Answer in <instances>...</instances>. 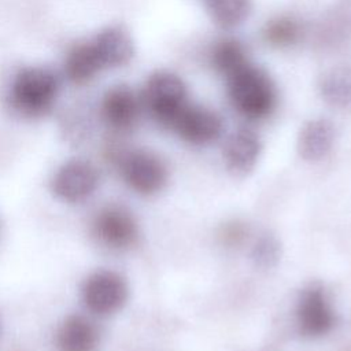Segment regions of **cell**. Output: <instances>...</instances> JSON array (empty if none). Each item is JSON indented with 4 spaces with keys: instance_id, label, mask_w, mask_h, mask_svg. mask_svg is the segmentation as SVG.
Masks as SVG:
<instances>
[{
    "instance_id": "obj_1",
    "label": "cell",
    "mask_w": 351,
    "mask_h": 351,
    "mask_svg": "<svg viewBox=\"0 0 351 351\" xmlns=\"http://www.w3.org/2000/svg\"><path fill=\"white\" fill-rule=\"evenodd\" d=\"M228 95L234 110L248 119L269 117L277 104V89L270 75L250 62L226 77Z\"/></svg>"
},
{
    "instance_id": "obj_2",
    "label": "cell",
    "mask_w": 351,
    "mask_h": 351,
    "mask_svg": "<svg viewBox=\"0 0 351 351\" xmlns=\"http://www.w3.org/2000/svg\"><path fill=\"white\" fill-rule=\"evenodd\" d=\"M59 82L45 67H26L16 75L11 86L12 106L26 117L47 114L56 99Z\"/></svg>"
},
{
    "instance_id": "obj_3",
    "label": "cell",
    "mask_w": 351,
    "mask_h": 351,
    "mask_svg": "<svg viewBox=\"0 0 351 351\" xmlns=\"http://www.w3.org/2000/svg\"><path fill=\"white\" fill-rule=\"evenodd\" d=\"M188 92L181 77L171 71H156L147 80L143 100L152 118L171 128L177 115L188 104Z\"/></svg>"
},
{
    "instance_id": "obj_4",
    "label": "cell",
    "mask_w": 351,
    "mask_h": 351,
    "mask_svg": "<svg viewBox=\"0 0 351 351\" xmlns=\"http://www.w3.org/2000/svg\"><path fill=\"white\" fill-rule=\"evenodd\" d=\"M129 288L126 280L114 270H97L86 277L81 288L85 307L97 315H110L123 307Z\"/></svg>"
},
{
    "instance_id": "obj_5",
    "label": "cell",
    "mask_w": 351,
    "mask_h": 351,
    "mask_svg": "<svg viewBox=\"0 0 351 351\" xmlns=\"http://www.w3.org/2000/svg\"><path fill=\"white\" fill-rule=\"evenodd\" d=\"M99 184L96 167L84 159H70L55 173L51 188L63 202L80 203L93 195Z\"/></svg>"
},
{
    "instance_id": "obj_6",
    "label": "cell",
    "mask_w": 351,
    "mask_h": 351,
    "mask_svg": "<svg viewBox=\"0 0 351 351\" xmlns=\"http://www.w3.org/2000/svg\"><path fill=\"white\" fill-rule=\"evenodd\" d=\"M121 173L125 182L143 195L160 191L167 181V170L160 158L143 149L132 151L122 156Z\"/></svg>"
},
{
    "instance_id": "obj_7",
    "label": "cell",
    "mask_w": 351,
    "mask_h": 351,
    "mask_svg": "<svg viewBox=\"0 0 351 351\" xmlns=\"http://www.w3.org/2000/svg\"><path fill=\"white\" fill-rule=\"evenodd\" d=\"M296 319L300 333L307 337L324 336L333 328L335 313L319 285H311L300 293Z\"/></svg>"
},
{
    "instance_id": "obj_8",
    "label": "cell",
    "mask_w": 351,
    "mask_h": 351,
    "mask_svg": "<svg viewBox=\"0 0 351 351\" xmlns=\"http://www.w3.org/2000/svg\"><path fill=\"white\" fill-rule=\"evenodd\" d=\"M93 232L103 244L117 250L133 245L138 236L133 215L119 206L100 210L93 221Z\"/></svg>"
},
{
    "instance_id": "obj_9",
    "label": "cell",
    "mask_w": 351,
    "mask_h": 351,
    "mask_svg": "<svg viewBox=\"0 0 351 351\" xmlns=\"http://www.w3.org/2000/svg\"><path fill=\"white\" fill-rule=\"evenodd\" d=\"M170 129L186 143L203 145L219 137L222 121L214 111L206 107L186 104L177 115Z\"/></svg>"
},
{
    "instance_id": "obj_10",
    "label": "cell",
    "mask_w": 351,
    "mask_h": 351,
    "mask_svg": "<svg viewBox=\"0 0 351 351\" xmlns=\"http://www.w3.org/2000/svg\"><path fill=\"white\" fill-rule=\"evenodd\" d=\"M262 144L255 132L241 128L233 132L223 147L226 167L234 174L250 173L258 162Z\"/></svg>"
},
{
    "instance_id": "obj_11",
    "label": "cell",
    "mask_w": 351,
    "mask_h": 351,
    "mask_svg": "<svg viewBox=\"0 0 351 351\" xmlns=\"http://www.w3.org/2000/svg\"><path fill=\"white\" fill-rule=\"evenodd\" d=\"M99 341L95 322L80 314L69 315L56 332L58 351H97Z\"/></svg>"
},
{
    "instance_id": "obj_12",
    "label": "cell",
    "mask_w": 351,
    "mask_h": 351,
    "mask_svg": "<svg viewBox=\"0 0 351 351\" xmlns=\"http://www.w3.org/2000/svg\"><path fill=\"white\" fill-rule=\"evenodd\" d=\"M140 103L128 85H117L103 97V117L117 130L130 129L138 117Z\"/></svg>"
},
{
    "instance_id": "obj_13",
    "label": "cell",
    "mask_w": 351,
    "mask_h": 351,
    "mask_svg": "<svg viewBox=\"0 0 351 351\" xmlns=\"http://www.w3.org/2000/svg\"><path fill=\"white\" fill-rule=\"evenodd\" d=\"M101 67H119L133 58L134 47L129 33L119 27L111 26L101 30L92 43Z\"/></svg>"
},
{
    "instance_id": "obj_14",
    "label": "cell",
    "mask_w": 351,
    "mask_h": 351,
    "mask_svg": "<svg viewBox=\"0 0 351 351\" xmlns=\"http://www.w3.org/2000/svg\"><path fill=\"white\" fill-rule=\"evenodd\" d=\"M335 141V128L326 119L308 121L300 130L298 151L304 160H319L328 155Z\"/></svg>"
},
{
    "instance_id": "obj_15",
    "label": "cell",
    "mask_w": 351,
    "mask_h": 351,
    "mask_svg": "<svg viewBox=\"0 0 351 351\" xmlns=\"http://www.w3.org/2000/svg\"><path fill=\"white\" fill-rule=\"evenodd\" d=\"M101 63L92 43L74 47L66 59V74L75 84H84L93 78L100 70Z\"/></svg>"
},
{
    "instance_id": "obj_16",
    "label": "cell",
    "mask_w": 351,
    "mask_h": 351,
    "mask_svg": "<svg viewBox=\"0 0 351 351\" xmlns=\"http://www.w3.org/2000/svg\"><path fill=\"white\" fill-rule=\"evenodd\" d=\"M322 97L333 107L346 108L351 106V70L333 69L319 82Z\"/></svg>"
},
{
    "instance_id": "obj_17",
    "label": "cell",
    "mask_w": 351,
    "mask_h": 351,
    "mask_svg": "<svg viewBox=\"0 0 351 351\" xmlns=\"http://www.w3.org/2000/svg\"><path fill=\"white\" fill-rule=\"evenodd\" d=\"M213 21L221 27H234L251 12L252 0H204Z\"/></svg>"
},
{
    "instance_id": "obj_18",
    "label": "cell",
    "mask_w": 351,
    "mask_h": 351,
    "mask_svg": "<svg viewBox=\"0 0 351 351\" xmlns=\"http://www.w3.org/2000/svg\"><path fill=\"white\" fill-rule=\"evenodd\" d=\"M211 63L218 73L229 77L247 64L248 59L241 43L233 38H226L214 45L211 52Z\"/></svg>"
},
{
    "instance_id": "obj_19",
    "label": "cell",
    "mask_w": 351,
    "mask_h": 351,
    "mask_svg": "<svg viewBox=\"0 0 351 351\" xmlns=\"http://www.w3.org/2000/svg\"><path fill=\"white\" fill-rule=\"evenodd\" d=\"M299 37V25L291 18H277L266 23L263 38L274 47H287L293 44Z\"/></svg>"
},
{
    "instance_id": "obj_20",
    "label": "cell",
    "mask_w": 351,
    "mask_h": 351,
    "mask_svg": "<svg viewBox=\"0 0 351 351\" xmlns=\"http://www.w3.org/2000/svg\"><path fill=\"white\" fill-rule=\"evenodd\" d=\"M281 248L278 240L271 234H263L256 240L251 251V259L256 267L270 269L280 259Z\"/></svg>"
},
{
    "instance_id": "obj_21",
    "label": "cell",
    "mask_w": 351,
    "mask_h": 351,
    "mask_svg": "<svg viewBox=\"0 0 351 351\" xmlns=\"http://www.w3.org/2000/svg\"><path fill=\"white\" fill-rule=\"evenodd\" d=\"M0 335H1V318H0Z\"/></svg>"
}]
</instances>
